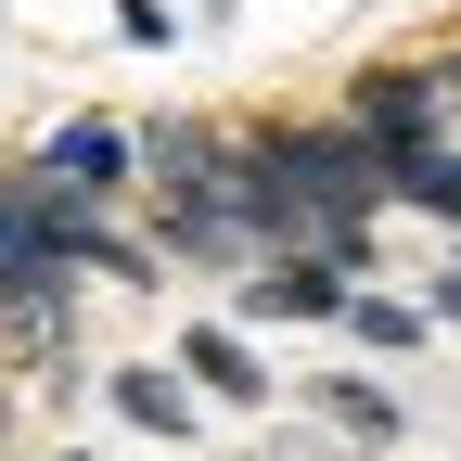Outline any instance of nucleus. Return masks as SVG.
I'll return each instance as SVG.
<instances>
[{"mask_svg":"<svg viewBox=\"0 0 461 461\" xmlns=\"http://www.w3.org/2000/svg\"><path fill=\"white\" fill-rule=\"evenodd\" d=\"M0 180H14L39 218H129L141 205V129L129 115H51Z\"/></svg>","mask_w":461,"mask_h":461,"instance_id":"1","label":"nucleus"},{"mask_svg":"<svg viewBox=\"0 0 461 461\" xmlns=\"http://www.w3.org/2000/svg\"><path fill=\"white\" fill-rule=\"evenodd\" d=\"M333 129H359L372 154H397V141H436V129H448L436 65H359V77L333 90Z\"/></svg>","mask_w":461,"mask_h":461,"instance_id":"2","label":"nucleus"},{"mask_svg":"<svg viewBox=\"0 0 461 461\" xmlns=\"http://www.w3.org/2000/svg\"><path fill=\"white\" fill-rule=\"evenodd\" d=\"M167 359H180V384L205 397V411H244V423H257L269 397H282V372L257 359L244 321H180V346H167Z\"/></svg>","mask_w":461,"mask_h":461,"instance_id":"3","label":"nucleus"},{"mask_svg":"<svg viewBox=\"0 0 461 461\" xmlns=\"http://www.w3.org/2000/svg\"><path fill=\"white\" fill-rule=\"evenodd\" d=\"M77 230H90V218H39L14 180H0V295H90Z\"/></svg>","mask_w":461,"mask_h":461,"instance_id":"4","label":"nucleus"},{"mask_svg":"<svg viewBox=\"0 0 461 461\" xmlns=\"http://www.w3.org/2000/svg\"><path fill=\"white\" fill-rule=\"evenodd\" d=\"M90 397H103L129 436H154V448H193V436H205V397L180 384V359H103Z\"/></svg>","mask_w":461,"mask_h":461,"instance_id":"5","label":"nucleus"},{"mask_svg":"<svg viewBox=\"0 0 461 461\" xmlns=\"http://www.w3.org/2000/svg\"><path fill=\"white\" fill-rule=\"evenodd\" d=\"M218 167H230L218 115H141V205H193Z\"/></svg>","mask_w":461,"mask_h":461,"instance_id":"6","label":"nucleus"},{"mask_svg":"<svg viewBox=\"0 0 461 461\" xmlns=\"http://www.w3.org/2000/svg\"><path fill=\"white\" fill-rule=\"evenodd\" d=\"M308 397H321V436H346V448H397L411 436V397H397L384 359H333Z\"/></svg>","mask_w":461,"mask_h":461,"instance_id":"7","label":"nucleus"},{"mask_svg":"<svg viewBox=\"0 0 461 461\" xmlns=\"http://www.w3.org/2000/svg\"><path fill=\"white\" fill-rule=\"evenodd\" d=\"M346 295H359V282H333L321 257H257L244 282H230V321H346Z\"/></svg>","mask_w":461,"mask_h":461,"instance_id":"8","label":"nucleus"},{"mask_svg":"<svg viewBox=\"0 0 461 461\" xmlns=\"http://www.w3.org/2000/svg\"><path fill=\"white\" fill-rule=\"evenodd\" d=\"M384 205L461 230V141H448V129H436V141H397V154H384Z\"/></svg>","mask_w":461,"mask_h":461,"instance_id":"9","label":"nucleus"},{"mask_svg":"<svg viewBox=\"0 0 461 461\" xmlns=\"http://www.w3.org/2000/svg\"><path fill=\"white\" fill-rule=\"evenodd\" d=\"M333 333L359 346V359H423V346H436V308H423V295H384V282H359Z\"/></svg>","mask_w":461,"mask_h":461,"instance_id":"10","label":"nucleus"},{"mask_svg":"<svg viewBox=\"0 0 461 461\" xmlns=\"http://www.w3.org/2000/svg\"><path fill=\"white\" fill-rule=\"evenodd\" d=\"M115 39H141V51H167V39H180V14H167V0H115Z\"/></svg>","mask_w":461,"mask_h":461,"instance_id":"11","label":"nucleus"},{"mask_svg":"<svg viewBox=\"0 0 461 461\" xmlns=\"http://www.w3.org/2000/svg\"><path fill=\"white\" fill-rule=\"evenodd\" d=\"M436 65V103H448V141H461V51H423Z\"/></svg>","mask_w":461,"mask_h":461,"instance_id":"12","label":"nucleus"},{"mask_svg":"<svg viewBox=\"0 0 461 461\" xmlns=\"http://www.w3.org/2000/svg\"><path fill=\"white\" fill-rule=\"evenodd\" d=\"M51 461H115V448H51Z\"/></svg>","mask_w":461,"mask_h":461,"instance_id":"13","label":"nucleus"}]
</instances>
